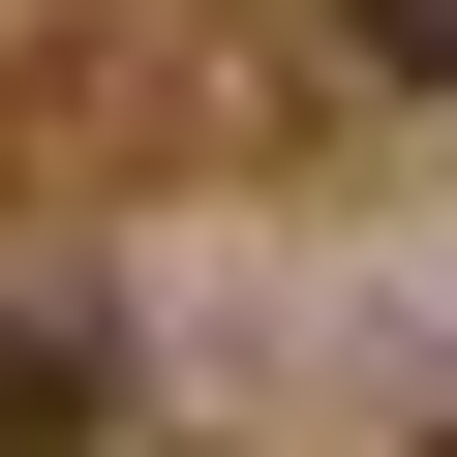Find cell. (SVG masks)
<instances>
[{
  "mask_svg": "<svg viewBox=\"0 0 457 457\" xmlns=\"http://www.w3.org/2000/svg\"><path fill=\"white\" fill-rule=\"evenodd\" d=\"M122 427V305L92 275H0V457H92Z\"/></svg>",
  "mask_w": 457,
  "mask_h": 457,
  "instance_id": "cell-1",
  "label": "cell"
},
{
  "mask_svg": "<svg viewBox=\"0 0 457 457\" xmlns=\"http://www.w3.org/2000/svg\"><path fill=\"white\" fill-rule=\"evenodd\" d=\"M336 31H366V62H396V92H457V0H336Z\"/></svg>",
  "mask_w": 457,
  "mask_h": 457,
  "instance_id": "cell-2",
  "label": "cell"
},
{
  "mask_svg": "<svg viewBox=\"0 0 457 457\" xmlns=\"http://www.w3.org/2000/svg\"><path fill=\"white\" fill-rule=\"evenodd\" d=\"M427 457H457V427H427Z\"/></svg>",
  "mask_w": 457,
  "mask_h": 457,
  "instance_id": "cell-3",
  "label": "cell"
}]
</instances>
